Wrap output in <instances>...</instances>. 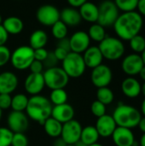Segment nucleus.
<instances>
[{
	"label": "nucleus",
	"mask_w": 145,
	"mask_h": 146,
	"mask_svg": "<svg viewBox=\"0 0 145 146\" xmlns=\"http://www.w3.org/2000/svg\"><path fill=\"white\" fill-rule=\"evenodd\" d=\"M139 75H140L141 79L145 82V66H144L143 68L141 69V71H140V73H139Z\"/></svg>",
	"instance_id": "603ef678"
},
{
	"label": "nucleus",
	"mask_w": 145,
	"mask_h": 146,
	"mask_svg": "<svg viewBox=\"0 0 145 146\" xmlns=\"http://www.w3.org/2000/svg\"><path fill=\"white\" fill-rule=\"evenodd\" d=\"M19 85L17 75L11 71H5L0 74V93L11 94L16 90Z\"/></svg>",
	"instance_id": "6ab92c4d"
},
{
	"label": "nucleus",
	"mask_w": 145,
	"mask_h": 146,
	"mask_svg": "<svg viewBox=\"0 0 145 146\" xmlns=\"http://www.w3.org/2000/svg\"><path fill=\"white\" fill-rule=\"evenodd\" d=\"M44 130L45 133L53 139H56L58 137H61L62 129V124L56 121V119L52 118L51 116L46 119L43 123Z\"/></svg>",
	"instance_id": "393cba45"
},
{
	"label": "nucleus",
	"mask_w": 145,
	"mask_h": 146,
	"mask_svg": "<svg viewBox=\"0 0 145 146\" xmlns=\"http://www.w3.org/2000/svg\"><path fill=\"white\" fill-rule=\"evenodd\" d=\"M8 128L15 133H25L29 127V118L26 113L12 110L7 117Z\"/></svg>",
	"instance_id": "f8f14e48"
},
{
	"label": "nucleus",
	"mask_w": 145,
	"mask_h": 146,
	"mask_svg": "<svg viewBox=\"0 0 145 146\" xmlns=\"http://www.w3.org/2000/svg\"><path fill=\"white\" fill-rule=\"evenodd\" d=\"M2 116H3V110L0 109V121H1V119H2Z\"/></svg>",
	"instance_id": "bf43d9fd"
},
{
	"label": "nucleus",
	"mask_w": 145,
	"mask_h": 146,
	"mask_svg": "<svg viewBox=\"0 0 145 146\" xmlns=\"http://www.w3.org/2000/svg\"><path fill=\"white\" fill-rule=\"evenodd\" d=\"M112 116L117 127L132 129L138 127L142 114L137 108L132 105L120 104L115 109Z\"/></svg>",
	"instance_id": "7ed1b4c3"
},
{
	"label": "nucleus",
	"mask_w": 145,
	"mask_h": 146,
	"mask_svg": "<svg viewBox=\"0 0 145 146\" xmlns=\"http://www.w3.org/2000/svg\"><path fill=\"white\" fill-rule=\"evenodd\" d=\"M33 60V49H32L28 45H21L17 47L13 52H11L9 62L15 69L26 70L29 68Z\"/></svg>",
	"instance_id": "0eeeda50"
},
{
	"label": "nucleus",
	"mask_w": 145,
	"mask_h": 146,
	"mask_svg": "<svg viewBox=\"0 0 145 146\" xmlns=\"http://www.w3.org/2000/svg\"><path fill=\"white\" fill-rule=\"evenodd\" d=\"M45 86L50 90L65 88L69 82V77L60 67L46 68L43 73Z\"/></svg>",
	"instance_id": "423d86ee"
},
{
	"label": "nucleus",
	"mask_w": 145,
	"mask_h": 146,
	"mask_svg": "<svg viewBox=\"0 0 145 146\" xmlns=\"http://www.w3.org/2000/svg\"><path fill=\"white\" fill-rule=\"evenodd\" d=\"M119 9L113 1L105 0L98 6L97 23L103 27H109L115 24L119 17Z\"/></svg>",
	"instance_id": "6e6552de"
},
{
	"label": "nucleus",
	"mask_w": 145,
	"mask_h": 146,
	"mask_svg": "<svg viewBox=\"0 0 145 146\" xmlns=\"http://www.w3.org/2000/svg\"><path fill=\"white\" fill-rule=\"evenodd\" d=\"M114 3L119 9L123 12L135 11L138 7V0H115Z\"/></svg>",
	"instance_id": "473e14b6"
},
{
	"label": "nucleus",
	"mask_w": 145,
	"mask_h": 146,
	"mask_svg": "<svg viewBox=\"0 0 145 146\" xmlns=\"http://www.w3.org/2000/svg\"><path fill=\"white\" fill-rule=\"evenodd\" d=\"M2 26L8 33V34L17 35L21 33L24 28V23L22 20L16 16H9L3 21Z\"/></svg>",
	"instance_id": "b1692460"
},
{
	"label": "nucleus",
	"mask_w": 145,
	"mask_h": 146,
	"mask_svg": "<svg viewBox=\"0 0 145 146\" xmlns=\"http://www.w3.org/2000/svg\"><path fill=\"white\" fill-rule=\"evenodd\" d=\"M74 145L75 146H87L86 145H85V144H84V143H83L82 141H80V140H79V141H78V142H77V143H76Z\"/></svg>",
	"instance_id": "4d7b16f0"
},
{
	"label": "nucleus",
	"mask_w": 145,
	"mask_h": 146,
	"mask_svg": "<svg viewBox=\"0 0 145 146\" xmlns=\"http://www.w3.org/2000/svg\"><path fill=\"white\" fill-rule=\"evenodd\" d=\"M66 146H75L74 145H67Z\"/></svg>",
	"instance_id": "680f3d73"
},
{
	"label": "nucleus",
	"mask_w": 145,
	"mask_h": 146,
	"mask_svg": "<svg viewBox=\"0 0 145 146\" xmlns=\"http://www.w3.org/2000/svg\"><path fill=\"white\" fill-rule=\"evenodd\" d=\"M49 51L44 49V48H38L36 50H33V54H34V60L39 61V62H44L45 58L48 56Z\"/></svg>",
	"instance_id": "a19ab883"
},
{
	"label": "nucleus",
	"mask_w": 145,
	"mask_h": 146,
	"mask_svg": "<svg viewBox=\"0 0 145 146\" xmlns=\"http://www.w3.org/2000/svg\"><path fill=\"white\" fill-rule=\"evenodd\" d=\"M53 52H54V54H55L56 59H57L58 61H62V62L65 59V57H66V56H68V54L69 53V51H68V50H66L65 49H62V48H61V47H56Z\"/></svg>",
	"instance_id": "37998d69"
},
{
	"label": "nucleus",
	"mask_w": 145,
	"mask_h": 146,
	"mask_svg": "<svg viewBox=\"0 0 145 146\" xmlns=\"http://www.w3.org/2000/svg\"><path fill=\"white\" fill-rule=\"evenodd\" d=\"M129 42L131 49L137 54L142 53L145 49V38L140 34H138L132 38Z\"/></svg>",
	"instance_id": "72a5a7b5"
},
{
	"label": "nucleus",
	"mask_w": 145,
	"mask_h": 146,
	"mask_svg": "<svg viewBox=\"0 0 145 146\" xmlns=\"http://www.w3.org/2000/svg\"><path fill=\"white\" fill-rule=\"evenodd\" d=\"M141 114L145 117V98L144 99V101L142 102V104H141Z\"/></svg>",
	"instance_id": "864d4df0"
},
{
	"label": "nucleus",
	"mask_w": 145,
	"mask_h": 146,
	"mask_svg": "<svg viewBox=\"0 0 145 146\" xmlns=\"http://www.w3.org/2000/svg\"><path fill=\"white\" fill-rule=\"evenodd\" d=\"M11 52L9 49L5 45L0 46V68L6 65L10 61Z\"/></svg>",
	"instance_id": "4c0bfd02"
},
{
	"label": "nucleus",
	"mask_w": 145,
	"mask_h": 146,
	"mask_svg": "<svg viewBox=\"0 0 145 146\" xmlns=\"http://www.w3.org/2000/svg\"><path fill=\"white\" fill-rule=\"evenodd\" d=\"M123 94L129 98H136L141 94V84L134 77H127L121 83Z\"/></svg>",
	"instance_id": "412c9836"
},
{
	"label": "nucleus",
	"mask_w": 145,
	"mask_h": 146,
	"mask_svg": "<svg viewBox=\"0 0 145 146\" xmlns=\"http://www.w3.org/2000/svg\"><path fill=\"white\" fill-rule=\"evenodd\" d=\"M47 42H48L47 33L44 30L38 29L32 32V33L31 34L29 38V46L33 50L38 48H44Z\"/></svg>",
	"instance_id": "a878e982"
},
{
	"label": "nucleus",
	"mask_w": 145,
	"mask_h": 146,
	"mask_svg": "<svg viewBox=\"0 0 145 146\" xmlns=\"http://www.w3.org/2000/svg\"><path fill=\"white\" fill-rule=\"evenodd\" d=\"M69 44L70 50L72 52L82 54L90 47L91 38L87 33L84 31H77L69 38Z\"/></svg>",
	"instance_id": "4468645a"
},
{
	"label": "nucleus",
	"mask_w": 145,
	"mask_h": 146,
	"mask_svg": "<svg viewBox=\"0 0 145 146\" xmlns=\"http://www.w3.org/2000/svg\"><path fill=\"white\" fill-rule=\"evenodd\" d=\"M79 12L82 20L90 23L97 22L98 6H97L94 3L87 1L79 8Z\"/></svg>",
	"instance_id": "4be33fe9"
},
{
	"label": "nucleus",
	"mask_w": 145,
	"mask_h": 146,
	"mask_svg": "<svg viewBox=\"0 0 145 146\" xmlns=\"http://www.w3.org/2000/svg\"><path fill=\"white\" fill-rule=\"evenodd\" d=\"M140 56H141V58H142V60H143V62H144V65L145 66V49L143 50V52L141 53V55H140Z\"/></svg>",
	"instance_id": "5fc2aeb1"
},
{
	"label": "nucleus",
	"mask_w": 145,
	"mask_h": 146,
	"mask_svg": "<svg viewBox=\"0 0 145 146\" xmlns=\"http://www.w3.org/2000/svg\"><path fill=\"white\" fill-rule=\"evenodd\" d=\"M86 68H94L103 63V56L98 46H90L82 55Z\"/></svg>",
	"instance_id": "aec40b11"
},
{
	"label": "nucleus",
	"mask_w": 145,
	"mask_h": 146,
	"mask_svg": "<svg viewBox=\"0 0 145 146\" xmlns=\"http://www.w3.org/2000/svg\"><path fill=\"white\" fill-rule=\"evenodd\" d=\"M112 139L116 146H132L135 136L132 129L117 127L112 134Z\"/></svg>",
	"instance_id": "a211bd4d"
},
{
	"label": "nucleus",
	"mask_w": 145,
	"mask_h": 146,
	"mask_svg": "<svg viewBox=\"0 0 145 146\" xmlns=\"http://www.w3.org/2000/svg\"><path fill=\"white\" fill-rule=\"evenodd\" d=\"M144 66L140 55L137 53L127 55L121 62V68L123 72L131 77L139 74Z\"/></svg>",
	"instance_id": "ddd939ff"
},
{
	"label": "nucleus",
	"mask_w": 145,
	"mask_h": 146,
	"mask_svg": "<svg viewBox=\"0 0 145 146\" xmlns=\"http://www.w3.org/2000/svg\"><path fill=\"white\" fill-rule=\"evenodd\" d=\"M95 127L99 134L100 137L103 138H109L111 137L113 133L115 132L117 125L110 115H104L99 118H97L96 121Z\"/></svg>",
	"instance_id": "dca6fc26"
},
{
	"label": "nucleus",
	"mask_w": 145,
	"mask_h": 146,
	"mask_svg": "<svg viewBox=\"0 0 145 146\" xmlns=\"http://www.w3.org/2000/svg\"><path fill=\"white\" fill-rule=\"evenodd\" d=\"M96 96H97V100H98L99 102H101L106 106L111 104L115 99V94L109 86L97 88Z\"/></svg>",
	"instance_id": "c756f323"
},
{
	"label": "nucleus",
	"mask_w": 145,
	"mask_h": 146,
	"mask_svg": "<svg viewBox=\"0 0 145 146\" xmlns=\"http://www.w3.org/2000/svg\"><path fill=\"white\" fill-rule=\"evenodd\" d=\"M29 141L24 133H15L10 146H28Z\"/></svg>",
	"instance_id": "e433bc0d"
},
{
	"label": "nucleus",
	"mask_w": 145,
	"mask_h": 146,
	"mask_svg": "<svg viewBox=\"0 0 145 146\" xmlns=\"http://www.w3.org/2000/svg\"><path fill=\"white\" fill-rule=\"evenodd\" d=\"M52 107L49 98L39 94L29 98L25 111L29 119L43 124L46 119L50 117Z\"/></svg>",
	"instance_id": "f03ea898"
},
{
	"label": "nucleus",
	"mask_w": 145,
	"mask_h": 146,
	"mask_svg": "<svg viewBox=\"0 0 145 146\" xmlns=\"http://www.w3.org/2000/svg\"><path fill=\"white\" fill-rule=\"evenodd\" d=\"M68 32V27L66 24H64L61 20H59L54 25L51 26V33L53 37L57 40L66 38Z\"/></svg>",
	"instance_id": "2f4dec72"
},
{
	"label": "nucleus",
	"mask_w": 145,
	"mask_h": 146,
	"mask_svg": "<svg viewBox=\"0 0 145 146\" xmlns=\"http://www.w3.org/2000/svg\"><path fill=\"white\" fill-rule=\"evenodd\" d=\"M68 93L64 88L55 89V90H51L49 100L50 101L52 105H60V104H66L68 101Z\"/></svg>",
	"instance_id": "7c9ffc66"
},
{
	"label": "nucleus",
	"mask_w": 145,
	"mask_h": 146,
	"mask_svg": "<svg viewBox=\"0 0 145 146\" xmlns=\"http://www.w3.org/2000/svg\"><path fill=\"white\" fill-rule=\"evenodd\" d=\"M57 47H61L62 49H65L66 50L68 51H71L70 50V44H69V38H68L67 37L64 38H62V39H59L58 40V43H57Z\"/></svg>",
	"instance_id": "c03bdc74"
},
{
	"label": "nucleus",
	"mask_w": 145,
	"mask_h": 146,
	"mask_svg": "<svg viewBox=\"0 0 145 146\" xmlns=\"http://www.w3.org/2000/svg\"><path fill=\"white\" fill-rule=\"evenodd\" d=\"M87 33L91 40H93L95 42H98V43L103 41L107 37L106 32H105V27H103L97 22L93 23L90 27Z\"/></svg>",
	"instance_id": "c85d7f7f"
},
{
	"label": "nucleus",
	"mask_w": 145,
	"mask_h": 146,
	"mask_svg": "<svg viewBox=\"0 0 145 146\" xmlns=\"http://www.w3.org/2000/svg\"><path fill=\"white\" fill-rule=\"evenodd\" d=\"M14 133L8 127H0V146H10Z\"/></svg>",
	"instance_id": "f704fd0d"
},
{
	"label": "nucleus",
	"mask_w": 145,
	"mask_h": 146,
	"mask_svg": "<svg viewBox=\"0 0 145 146\" xmlns=\"http://www.w3.org/2000/svg\"><path fill=\"white\" fill-rule=\"evenodd\" d=\"M36 18L40 24L51 27L60 20V11L52 4H44L38 9Z\"/></svg>",
	"instance_id": "9d476101"
},
{
	"label": "nucleus",
	"mask_w": 145,
	"mask_h": 146,
	"mask_svg": "<svg viewBox=\"0 0 145 146\" xmlns=\"http://www.w3.org/2000/svg\"><path fill=\"white\" fill-rule=\"evenodd\" d=\"M100 136L95 127V126H86L82 128L81 135H80V141H82L86 145H91L93 144L97 143Z\"/></svg>",
	"instance_id": "bb28decb"
},
{
	"label": "nucleus",
	"mask_w": 145,
	"mask_h": 146,
	"mask_svg": "<svg viewBox=\"0 0 145 146\" xmlns=\"http://www.w3.org/2000/svg\"><path fill=\"white\" fill-rule=\"evenodd\" d=\"M11 99L12 97L10 94L0 93V109L2 110L9 109L11 107Z\"/></svg>",
	"instance_id": "58836bf2"
},
{
	"label": "nucleus",
	"mask_w": 145,
	"mask_h": 146,
	"mask_svg": "<svg viewBox=\"0 0 145 146\" xmlns=\"http://www.w3.org/2000/svg\"><path fill=\"white\" fill-rule=\"evenodd\" d=\"M144 20L142 15L136 11L124 12L115 21L114 29L120 39L130 40L139 34L143 28Z\"/></svg>",
	"instance_id": "f257e3e1"
},
{
	"label": "nucleus",
	"mask_w": 145,
	"mask_h": 146,
	"mask_svg": "<svg viewBox=\"0 0 145 146\" xmlns=\"http://www.w3.org/2000/svg\"><path fill=\"white\" fill-rule=\"evenodd\" d=\"M45 87L43 74H28L24 81V89L31 96L39 95Z\"/></svg>",
	"instance_id": "2eb2a0df"
},
{
	"label": "nucleus",
	"mask_w": 145,
	"mask_h": 146,
	"mask_svg": "<svg viewBox=\"0 0 145 146\" xmlns=\"http://www.w3.org/2000/svg\"><path fill=\"white\" fill-rule=\"evenodd\" d=\"M58 60L56 59L55 54L53 51H49L47 57L45 58V60L43 62L44 67H45L46 68H53L56 67V64L58 63Z\"/></svg>",
	"instance_id": "ea45409f"
},
{
	"label": "nucleus",
	"mask_w": 145,
	"mask_h": 146,
	"mask_svg": "<svg viewBox=\"0 0 145 146\" xmlns=\"http://www.w3.org/2000/svg\"><path fill=\"white\" fill-rule=\"evenodd\" d=\"M139 146H145V133H143V135L140 137Z\"/></svg>",
	"instance_id": "3c124183"
},
{
	"label": "nucleus",
	"mask_w": 145,
	"mask_h": 146,
	"mask_svg": "<svg viewBox=\"0 0 145 146\" xmlns=\"http://www.w3.org/2000/svg\"><path fill=\"white\" fill-rule=\"evenodd\" d=\"M82 126L77 120H71L62 124L61 138L66 142L67 145H75L80 140L82 132Z\"/></svg>",
	"instance_id": "9b49d317"
},
{
	"label": "nucleus",
	"mask_w": 145,
	"mask_h": 146,
	"mask_svg": "<svg viewBox=\"0 0 145 146\" xmlns=\"http://www.w3.org/2000/svg\"><path fill=\"white\" fill-rule=\"evenodd\" d=\"M0 74H1V72H0Z\"/></svg>",
	"instance_id": "e2e57ef3"
},
{
	"label": "nucleus",
	"mask_w": 145,
	"mask_h": 146,
	"mask_svg": "<svg viewBox=\"0 0 145 146\" xmlns=\"http://www.w3.org/2000/svg\"><path fill=\"white\" fill-rule=\"evenodd\" d=\"M9 38V34L3 28L2 25H0V46L1 45H5L6 42L8 41Z\"/></svg>",
	"instance_id": "a18cd8bd"
},
{
	"label": "nucleus",
	"mask_w": 145,
	"mask_h": 146,
	"mask_svg": "<svg viewBox=\"0 0 145 146\" xmlns=\"http://www.w3.org/2000/svg\"><path fill=\"white\" fill-rule=\"evenodd\" d=\"M29 98L23 93H17L12 97L11 99V109L14 111L24 112L26 109Z\"/></svg>",
	"instance_id": "cd10ccee"
},
{
	"label": "nucleus",
	"mask_w": 145,
	"mask_h": 146,
	"mask_svg": "<svg viewBox=\"0 0 145 146\" xmlns=\"http://www.w3.org/2000/svg\"><path fill=\"white\" fill-rule=\"evenodd\" d=\"M138 127L140 129V131L143 133H145V117H142L138 125Z\"/></svg>",
	"instance_id": "8fccbe9b"
},
{
	"label": "nucleus",
	"mask_w": 145,
	"mask_h": 146,
	"mask_svg": "<svg viewBox=\"0 0 145 146\" xmlns=\"http://www.w3.org/2000/svg\"><path fill=\"white\" fill-rule=\"evenodd\" d=\"M3 23V18H2V15H0V25H2Z\"/></svg>",
	"instance_id": "052dcab7"
},
{
	"label": "nucleus",
	"mask_w": 145,
	"mask_h": 146,
	"mask_svg": "<svg viewBox=\"0 0 145 146\" xmlns=\"http://www.w3.org/2000/svg\"><path fill=\"white\" fill-rule=\"evenodd\" d=\"M60 20L68 27H76L82 21L79 10L73 7L65 8L60 11Z\"/></svg>",
	"instance_id": "5701e85b"
},
{
	"label": "nucleus",
	"mask_w": 145,
	"mask_h": 146,
	"mask_svg": "<svg viewBox=\"0 0 145 146\" xmlns=\"http://www.w3.org/2000/svg\"><path fill=\"white\" fill-rule=\"evenodd\" d=\"M69 5L73 8H79L81 5H83L85 3H86L88 0H67Z\"/></svg>",
	"instance_id": "49530a36"
},
{
	"label": "nucleus",
	"mask_w": 145,
	"mask_h": 146,
	"mask_svg": "<svg viewBox=\"0 0 145 146\" xmlns=\"http://www.w3.org/2000/svg\"><path fill=\"white\" fill-rule=\"evenodd\" d=\"M137 9H138V13L141 15L145 16V0H138Z\"/></svg>",
	"instance_id": "de8ad7c7"
},
{
	"label": "nucleus",
	"mask_w": 145,
	"mask_h": 146,
	"mask_svg": "<svg viewBox=\"0 0 145 146\" xmlns=\"http://www.w3.org/2000/svg\"><path fill=\"white\" fill-rule=\"evenodd\" d=\"M113 80V73L111 68L105 65L100 64L99 66L92 68L91 74V80L94 86L97 88L109 86Z\"/></svg>",
	"instance_id": "1a4fd4ad"
},
{
	"label": "nucleus",
	"mask_w": 145,
	"mask_h": 146,
	"mask_svg": "<svg viewBox=\"0 0 145 146\" xmlns=\"http://www.w3.org/2000/svg\"><path fill=\"white\" fill-rule=\"evenodd\" d=\"M44 68V64L42 62L33 60L29 67V69H30L31 73H33V74H43Z\"/></svg>",
	"instance_id": "79ce46f5"
},
{
	"label": "nucleus",
	"mask_w": 145,
	"mask_h": 146,
	"mask_svg": "<svg viewBox=\"0 0 145 146\" xmlns=\"http://www.w3.org/2000/svg\"><path fill=\"white\" fill-rule=\"evenodd\" d=\"M141 93H143V95L145 97V82L141 85Z\"/></svg>",
	"instance_id": "6e6d98bb"
},
{
	"label": "nucleus",
	"mask_w": 145,
	"mask_h": 146,
	"mask_svg": "<svg viewBox=\"0 0 145 146\" xmlns=\"http://www.w3.org/2000/svg\"><path fill=\"white\" fill-rule=\"evenodd\" d=\"M98 48L103 58L109 61L119 60L125 53V45L123 42L115 37H106L99 43Z\"/></svg>",
	"instance_id": "20e7f679"
},
{
	"label": "nucleus",
	"mask_w": 145,
	"mask_h": 146,
	"mask_svg": "<svg viewBox=\"0 0 145 146\" xmlns=\"http://www.w3.org/2000/svg\"><path fill=\"white\" fill-rule=\"evenodd\" d=\"M88 146H103V145H101V144H99V143H96V144H93V145H88Z\"/></svg>",
	"instance_id": "13d9d810"
},
{
	"label": "nucleus",
	"mask_w": 145,
	"mask_h": 146,
	"mask_svg": "<svg viewBox=\"0 0 145 146\" xmlns=\"http://www.w3.org/2000/svg\"><path fill=\"white\" fill-rule=\"evenodd\" d=\"M75 111L72 105L66 103L60 105H54L51 110V117L64 124L74 118Z\"/></svg>",
	"instance_id": "f3484780"
},
{
	"label": "nucleus",
	"mask_w": 145,
	"mask_h": 146,
	"mask_svg": "<svg viewBox=\"0 0 145 146\" xmlns=\"http://www.w3.org/2000/svg\"><path fill=\"white\" fill-rule=\"evenodd\" d=\"M67 144L66 142L61 138V137H58L56 139H55L54 142H53V146H66Z\"/></svg>",
	"instance_id": "09e8293b"
},
{
	"label": "nucleus",
	"mask_w": 145,
	"mask_h": 146,
	"mask_svg": "<svg viewBox=\"0 0 145 146\" xmlns=\"http://www.w3.org/2000/svg\"><path fill=\"white\" fill-rule=\"evenodd\" d=\"M62 68L69 78L77 79L82 76L86 69L82 54L70 51L62 61Z\"/></svg>",
	"instance_id": "39448f33"
},
{
	"label": "nucleus",
	"mask_w": 145,
	"mask_h": 146,
	"mask_svg": "<svg viewBox=\"0 0 145 146\" xmlns=\"http://www.w3.org/2000/svg\"><path fill=\"white\" fill-rule=\"evenodd\" d=\"M106 110H107L106 105H104L98 100H95L91 105V111L92 115L96 116L97 118H99L106 115Z\"/></svg>",
	"instance_id": "c9c22d12"
}]
</instances>
